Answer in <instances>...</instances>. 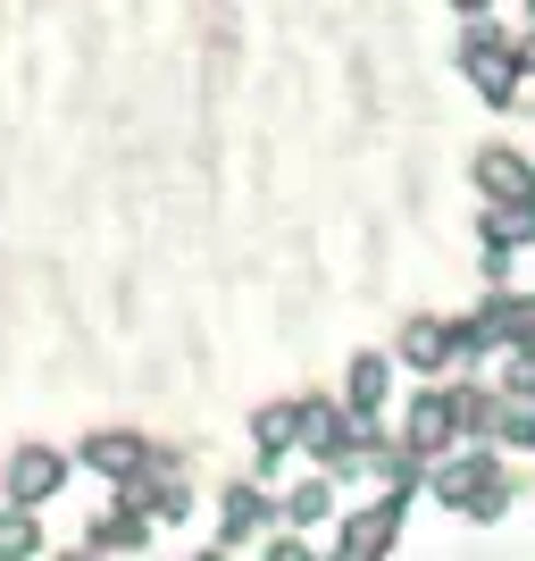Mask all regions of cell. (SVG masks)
Masks as SVG:
<instances>
[{
	"label": "cell",
	"mask_w": 535,
	"mask_h": 561,
	"mask_svg": "<svg viewBox=\"0 0 535 561\" xmlns=\"http://www.w3.org/2000/svg\"><path fill=\"white\" fill-rule=\"evenodd\" d=\"M452 9H486V0H452Z\"/></svg>",
	"instance_id": "603a6c76"
},
{
	"label": "cell",
	"mask_w": 535,
	"mask_h": 561,
	"mask_svg": "<svg viewBox=\"0 0 535 561\" xmlns=\"http://www.w3.org/2000/svg\"><path fill=\"white\" fill-rule=\"evenodd\" d=\"M34 553H43L34 512H0V561H34Z\"/></svg>",
	"instance_id": "4fadbf2b"
},
{
	"label": "cell",
	"mask_w": 535,
	"mask_h": 561,
	"mask_svg": "<svg viewBox=\"0 0 535 561\" xmlns=\"http://www.w3.org/2000/svg\"><path fill=\"white\" fill-rule=\"evenodd\" d=\"M84 469H101V478H126L135 486L142 469H151V445H142V427L126 436V427H101L93 445H84Z\"/></svg>",
	"instance_id": "8992f818"
},
{
	"label": "cell",
	"mask_w": 535,
	"mask_h": 561,
	"mask_svg": "<svg viewBox=\"0 0 535 561\" xmlns=\"http://www.w3.org/2000/svg\"><path fill=\"white\" fill-rule=\"evenodd\" d=\"M511 59H519V68H535V34H527V43H519V50H511Z\"/></svg>",
	"instance_id": "ffe728a7"
},
{
	"label": "cell",
	"mask_w": 535,
	"mask_h": 561,
	"mask_svg": "<svg viewBox=\"0 0 535 561\" xmlns=\"http://www.w3.org/2000/svg\"><path fill=\"white\" fill-rule=\"evenodd\" d=\"M477 193H486L493 210H519V202H535V160H519L511 142H493V151H477Z\"/></svg>",
	"instance_id": "277c9868"
},
{
	"label": "cell",
	"mask_w": 535,
	"mask_h": 561,
	"mask_svg": "<svg viewBox=\"0 0 535 561\" xmlns=\"http://www.w3.org/2000/svg\"><path fill=\"white\" fill-rule=\"evenodd\" d=\"M452 436H461V427H452V394H419V402H410V420H402V453H443Z\"/></svg>",
	"instance_id": "ba28073f"
},
{
	"label": "cell",
	"mask_w": 535,
	"mask_h": 561,
	"mask_svg": "<svg viewBox=\"0 0 535 561\" xmlns=\"http://www.w3.org/2000/svg\"><path fill=\"white\" fill-rule=\"evenodd\" d=\"M302 445L318 453V461L344 469L351 445H360V420H351V411H335V402H302Z\"/></svg>",
	"instance_id": "5b68a950"
},
{
	"label": "cell",
	"mask_w": 535,
	"mask_h": 561,
	"mask_svg": "<svg viewBox=\"0 0 535 561\" xmlns=\"http://www.w3.org/2000/svg\"><path fill=\"white\" fill-rule=\"evenodd\" d=\"M193 561H226V553H218V545H210V553H193Z\"/></svg>",
	"instance_id": "7402d4cb"
},
{
	"label": "cell",
	"mask_w": 535,
	"mask_h": 561,
	"mask_svg": "<svg viewBox=\"0 0 535 561\" xmlns=\"http://www.w3.org/2000/svg\"><path fill=\"white\" fill-rule=\"evenodd\" d=\"M75 561H84V553H75Z\"/></svg>",
	"instance_id": "cb8c5ba5"
},
{
	"label": "cell",
	"mask_w": 535,
	"mask_h": 561,
	"mask_svg": "<svg viewBox=\"0 0 535 561\" xmlns=\"http://www.w3.org/2000/svg\"><path fill=\"white\" fill-rule=\"evenodd\" d=\"M59 486H68V453H59V445H18L9 469H0V494H9L18 512H43Z\"/></svg>",
	"instance_id": "7a4b0ae2"
},
{
	"label": "cell",
	"mask_w": 535,
	"mask_h": 561,
	"mask_svg": "<svg viewBox=\"0 0 535 561\" xmlns=\"http://www.w3.org/2000/svg\"><path fill=\"white\" fill-rule=\"evenodd\" d=\"M511 394H519V402L535 394V352H519V360H511Z\"/></svg>",
	"instance_id": "ac0fdd59"
},
{
	"label": "cell",
	"mask_w": 535,
	"mask_h": 561,
	"mask_svg": "<svg viewBox=\"0 0 535 561\" xmlns=\"http://www.w3.org/2000/svg\"><path fill=\"white\" fill-rule=\"evenodd\" d=\"M435 494L452 503V512H468V519H502V512H511V478H502L486 453L443 461V469H435Z\"/></svg>",
	"instance_id": "6da1fadb"
},
{
	"label": "cell",
	"mask_w": 535,
	"mask_h": 561,
	"mask_svg": "<svg viewBox=\"0 0 535 561\" xmlns=\"http://www.w3.org/2000/svg\"><path fill=\"white\" fill-rule=\"evenodd\" d=\"M452 427H461V436H502V402L493 394H452Z\"/></svg>",
	"instance_id": "7c38bea8"
},
{
	"label": "cell",
	"mask_w": 535,
	"mask_h": 561,
	"mask_svg": "<svg viewBox=\"0 0 535 561\" xmlns=\"http://www.w3.org/2000/svg\"><path fill=\"white\" fill-rule=\"evenodd\" d=\"M402 360H410V369H452V360H461V335L443 328V319H402Z\"/></svg>",
	"instance_id": "52a82bcc"
},
{
	"label": "cell",
	"mask_w": 535,
	"mask_h": 561,
	"mask_svg": "<svg viewBox=\"0 0 535 561\" xmlns=\"http://www.w3.org/2000/svg\"><path fill=\"white\" fill-rule=\"evenodd\" d=\"M461 68H468V84H477V101H493V110H511V101H519V59H502V50H493V25H486V18L468 25Z\"/></svg>",
	"instance_id": "3957f363"
},
{
	"label": "cell",
	"mask_w": 535,
	"mask_h": 561,
	"mask_svg": "<svg viewBox=\"0 0 535 561\" xmlns=\"http://www.w3.org/2000/svg\"><path fill=\"white\" fill-rule=\"evenodd\" d=\"M326 512H335V486H326V478H310V486L284 494V519H293V528H310V519H326Z\"/></svg>",
	"instance_id": "9a60e30c"
},
{
	"label": "cell",
	"mask_w": 535,
	"mask_h": 561,
	"mask_svg": "<svg viewBox=\"0 0 535 561\" xmlns=\"http://www.w3.org/2000/svg\"><path fill=\"white\" fill-rule=\"evenodd\" d=\"M402 537V494H385V503H369V512H351L344 519V553H385V545Z\"/></svg>",
	"instance_id": "9c48e42d"
},
{
	"label": "cell",
	"mask_w": 535,
	"mask_h": 561,
	"mask_svg": "<svg viewBox=\"0 0 535 561\" xmlns=\"http://www.w3.org/2000/svg\"><path fill=\"white\" fill-rule=\"evenodd\" d=\"M385 386H394V369H385L376 352H360V360H351V377H344V411H351V420L385 411Z\"/></svg>",
	"instance_id": "30bf717a"
},
{
	"label": "cell",
	"mask_w": 535,
	"mask_h": 561,
	"mask_svg": "<svg viewBox=\"0 0 535 561\" xmlns=\"http://www.w3.org/2000/svg\"><path fill=\"white\" fill-rule=\"evenodd\" d=\"M335 561H369V553H344V545H335Z\"/></svg>",
	"instance_id": "44dd1931"
},
{
	"label": "cell",
	"mask_w": 535,
	"mask_h": 561,
	"mask_svg": "<svg viewBox=\"0 0 535 561\" xmlns=\"http://www.w3.org/2000/svg\"><path fill=\"white\" fill-rule=\"evenodd\" d=\"M293 436H302V402H268V411L252 420V445H259V461H277V453L293 445Z\"/></svg>",
	"instance_id": "8fae6325"
},
{
	"label": "cell",
	"mask_w": 535,
	"mask_h": 561,
	"mask_svg": "<svg viewBox=\"0 0 535 561\" xmlns=\"http://www.w3.org/2000/svg\"><path fill=\"white\" fill-rule=\"evenodd\" d=\"M142 512H151V519H185V512H193V494L176 486V478H160V486H142Z\"/></svg>",
	"instance_id": "e0dca14e"
},
{
	"label": "cell",
	"mask_w": 535,
	"mask_h": 561,
	"mask_svg": "<svg viewBox=\"0 0 535 561\" xmlns=\"http://www.w3.org/2000/svg\"><path fill=\"white\" fill-rule=\"evenodd\" d=\"M268 561H318V553H310L302 537H268Z\"/></svg>",
	"instance_id": "d6986e66"
},
{
	"label": "cell",
	"mask_w": 535,
	"mask_h": 561,
	"mask_svg": "<svg viewBox=\"0 0 535 561\" xmlns=\"http://www.w3.org/2000/svg\"><path fill=\"white\" fill-rule=\"evenodd\" d=\"M259 519H268L259 486H226V537H259Z\"/></svg>",
	"instance_id": "2e32d148"
},
{
	"label": "cell",
	"mask_w": 535,
	"mask_h": 561,
	"mask_svg": "<svg viewBox=\"0 0 535 561\" xmlns=\"http://www.w3.org/2000/svg\"><path fill=\"white\" fill-rule=\"evenodd\" d=\"M486 243H493V252L535 243V202H519V210H493V218H486Z\"/></svg>",
	"instance_id": "5bb4252c"
}]
</instances>
